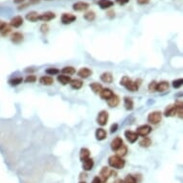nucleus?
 <instances>
[{
	"label": "nucleus",
	"instance_id": "f257e3e1",
	"mask_svg": "<svg viewBox=\"0 0 183 183\" xmlns=\"http://www.w3.org/2000/svg\"><path fill=\"white\" fill-rule=\"evenodd\" d=\"M108 166L113 170H122L126 166V160L118 154H113L108 157Z\"/></svg>",
	"mask_w": 183,
	"mask_h": 183
},
{
	"label": "nucleus",
	"instance_id": "f03ea898",
	"mask_svg": "<svg viewBox=\"0 0 183 183\" xmlns=\"http://www.w3.org/2000/svg\"><path fill=\"white\" fill-rule=\"evenodd\" d=\"M116 172L115 170L111 169V168H109V167H103L100 171V174H99V177L101 178L102 182L105 183V182H107V180L110 178L111 176H116Z\"/></svg>",
	"mask_w": 183,
	"mask_h": 183
},
{
	"label": "nucleus",
	"instance_id": "7ed1b4c3",
	"mask_svg": "<svg viewBox=\"0 0 183 183\" xmlns=\"http://www.w3.org/2000/svg\"><path fill=\"white\" fill-rule=\"evenodd\" d=\"M147 121L151 125H158L162 121V113L160 111H153L148 115Z\"/></svg>",
	"mask_w": 183,
	"mask_h": 183
},
{
	"label": "nucleus",
	"instance_id": "20e7f679",
	"mask_svg": "<svg viewBox=\"0 0 183 183\" xmlns=\"http://www.w3.org/2000/svg\"><path fill=\"white\" fill-rule=\"evenodd\" d=\"M136 132L141 137H147L152 132V126L150 125H142L136 129Z\"/></svg>",
	"mask_w": 183,
	"mask_h": 183
},
{
	"label": "nucleus",
	"instance_id": "39448f33",
	"mask_svg": "<svg viewBox=\"0 0 183 183\" xmlns=\"http://www.w3.org/2000/svg\"><path fill=\"white\" fill-rule=\"evenodd\" d=\"M76 19H77V16L75 14L70 13H64L62 14V17H61V21L64 25L71 24V23L74 22Z\"/></svg>",
	"mask_w": 183,
	"mask_h": 183
},
{
	"label": "nucleus",
	"instance_id": "423d86ee",
	"mask_svg": "<svg viewBox=\"0 0 183 183\" xmlns=\"http://www.w3.org/2000/svg\"><path fill=\"white\" fill-rule=\"evenodd\" d=\"M107 121H108V112L106 110H101L97 116V123L100 126H104L107 124Z\"/></svg>",
	"mask_w": 183,
	"mask_h": 183
},
{
	"label": "nucleus",
	"instance_id": "0eeeda50",
	"mask_svg": "<svg viewBox=\"0 0 183 183\" xmlns=\"http://www.w3.org/2000/svg\"><path fill=\"white\" fill-rule=\"evenodd\" d=\"M141 85V82L139 80H136V81H132V79L129 81V83H127L126 84V88L129 90V91H132V92H135V91H137L139 89Z\"/></svg>",
	"mask_w": 183,
	"mask_h": 183
},
{
	"label": "nucleus",
	"instance_id": "6e6552de",
	"mask_svg": "<svg viewBox=\"0 0 183 183\" xmlns=\"http://www.w3.org/2000/svg\"><path fill=\"white\" fill-rule=\"evenodd\" d=\"M125 137L127 140V142L133 144V143H135L138 140L139 135L137 134L136 132H132V131H130L129 130V131H126L125 132Z\"/></svg>",
	"mask_w": 183,
	"mask_h": 183
},
{
	"label": "nucleus",
	"instance_id": "1a4fd4ad",
	"mask_svg": "<svg viewBox=\"0 0 183 183\" xmlns=\"http://www.w3.org/2000/svg\"><path fill=\"white\" fill-rule=\"evenodd\" d=\"M54 18H56V13H53V12H45V13H42L40 14V20L43 21V22H48V21H51L53 20Z\"/></svg>",
	"mask_w": 183,
	"mask_h": 183
},
{
	"label": "nucleus",
	"instance_id": "9d476101",
	"mask_svg": "<svg viewBox=\"0 0 183 183\" xmlns=\"http://www.w3.org/2000/svg\"><path fill=\"white\" fill-rule=\"evenodd\" d=\"M89 8V4L85 1H78L73 4V10L76 12H83L86 11Z\"/></svg>",
	"mask_w": 183,
	"mask_h": 183
},
{
	"label": "nucleus",
	"instance_id": "9b49d317",
	"mask_svg": "<svg viewBox=\"0 0 183 183\" xmlns=\"http://www.w3.org/2000/svg\"><path fill=\"white\" fill-rule=\"evenodd\" d=\"M24 35L20 32H14L11 35V41L14 44H19L23 41Z\"/></svg>",
	"mask_w": 183,
	"mask_h": 183
},
{
	"label": "nucleus",
	"instance_id": "f8f14e48",
	"mask_svg": "<svg viewBox=\"0 0 183 183\" xmlns=\"http://www.w3.org/2000/svg\"><path fill=\"white\" fill-rule=\"evenodd\" d=\"M124 145V143H123V140H122V138L121 137H115L112 141H111V143H110V149L113 151V152H117L122 146Z\"/></svg>",
	"mask_w": 183,
	"mask_h": 183
},
{
	"label": "nucleus",
	"instance_id": "ddd939ff",
	"mask_svg": "<svg viewBox=\"0 0 183 183\" xmlns=\"http://www.w3.org/2000/svg\"><path fill=\"white\" fill-rule=\"evenodd\" d=\"M82 163H83L82 164V167H83V170L84 172H89V171L92 170L93 167H94V160L91 158V157H89L86 160L83 161Z\"/></svg>",
	"mask_w": 183,
	"mask_h": 183
},
{
	"label": "nucleus",
	"instance_id": "4468645a",
	"mask_svg": "<svg viewBox=\"0 0 183 183\" xmlns=\"http://www.w3.org/2000/svg\"><path fill=\"white\" fill-rule=\"evenodd\" d=\"M91 75H92V70L87 68V67H82L79 71H78V76L81 79H87L89 78Z\"/></svg>",
	"mask_w": 183,
	"mask_h": 183
},
{
	"label": "nucleus",
	"instance_id": "2eb2a0df",
	"mask_svg": "<svg viewBox=\"0 0 183 183\" xmlns=\"http://www.w3.org/2000/svg\"><path fill=\"white\" fill-rule=\"evenodd\" d=\"M10 24L13 28H19L23 24V17L20 15H16V16L13 17L10 21Z\"/></svg>",
	"mask_w": 183,
	"mask_h": 183
},
{
	"label": "nucleus",
	"instance_id": "dca6fc26",
	"mask_svg": "<svg viewBox=\"0 0 183 183\" xmlns=\"http://www.w3.org/2000/svg\"><path fill=\"white\" fill-rule=\"evenodd\" d=\"M164 116H166V117H174L176 115V107L175 105H168L166 108H165V110H164Z\"/></svg>",
	"mask_w": 183,
	"mask_h": 183
},
{
	"label": "nucleus",
	"instance_id": "f3484780",
	"mask_svg": "<svg viewBox=\"0 0 183 183\" xmlns=\"http://www.w3.org/2000/svg\"><path fill=\"white\" fill-rule=\"evenodd\" d=\"M113 95H114V93L110 88H103V90L101 91V93H100L101 98L103 100H105V101L109 100Z\"/></svg>",
	"mask_w": 183,
	"mask_h": 183
},
{
	"label": "nucleus",
	"instance_id": "a211bd4d",
	"mask_svg": "<svg viewBox=\"0 0 183 183\" xmlns=\"http://www.w3.org/2000/svg\"><path fill=\"white\" fill-rule=\"evenodd\" d=\"M107 136V133H106V131L103 127H99L97 129L96 132H95V137L98 141H104Z\"/></svg>",
	"mask_w": 183,
	"mask_h": 183
},
{
	"label": "nucleus",
	"instance_id": "6ab92c4d",
	"mask_svg": "<svg viewBox=\"0 0 183 183\" xmlns=\"http://www.w3.org/2000/svg\"><path fill=\"white\" fill-rule=\"evenodd\" d=\"M98 5L100 6L102 10H107L114 5V2L111 1V0H99Z\"/></svg>",
	"mask_w": 183,
	"mask_h": 183
},
{
	"label": "nucleus",
	"instance_id": "aec40b11",
	"mask_svg": "<svg viewBox=\"0 0 183 183\" xmlns=\"http://www.w3.org/2000/svg\"><path fill=\"white\" fill-rule=\"evenodd\" d=\"M170 87V83L167 81H161L157 83V88L156 91L157 92H165Z\"/></svg>",
	"mask_w": 183,
	"mask_h": 183
},
{
	"label": "nucleus",
	"instance_id": "412c9836",
	"mask_svg": "<svg viewBox=\"0 0 183 183\" xmlns=\"http://www.w3.org/2000/svg\"><path fill=\"white\" fill-rule=\"evenodd\" d=\"M100 78L101 81L105 83H111L113 82V76L110 72H104Z\"/></svg>",
	"mask_w": 183,
	"mask_h": 183
},
{
	"label": "nucleus",
	"instance_id": "4be33fe9",
	"mask_svg": "<svg viewBox=\"0 0 183 183\" xmlns=\"http://www.w3.org/2000/svg\"><path fill=\"white\" fill-rule=\"evenodd\" d=\"M26 19L31 22H36L38 20H40V13L35 11H32L26 14Z\"/></svg>",
	"mask_w": 183,
	"mask_h": 183
},
{
	"label": "nucleus",
	"instance_id": "5701e85b",
	"mask_svg": "<svg viewBox=\"0 0 183 183\" xmlns=\"http://www.w3.org/2000/svg\"><path fill=\"white\" fill-rule=\"evenodd\" d=\"M57 81L60 83H62V85H66V84H69L70 83L71 78H70V76H67V75H64V74H60L57 77Z\"/></svg>",
	"mask_w": 183,
	"mask_h": 183
},
{
	"label": "nucleus",
	"instance_id": "b1692460",
	"mask_svg": "<svg viewBox=\"0 0 183 183\" xmlns=\"http://www.w3.org/2000/svg\"><path fill=\"white\" fill-rule=\"evenodd\" d=\"M69 84H70L71 88L78 90V89H81V88L83 87V81L80 80V79H74V80H71V82H70Z\"/></svg>",
	"mask_w": 183,
	"mask_h": 183
},
{
	"label": "nucleus",
	"instance_id": "393cba45",
	"mask_svg": "<svg viewBox=\"0 0 183 183\" xmlns=\"http://www.w3.org/2000/svg\"><path fill=\"white\" fill-rule=\"evenodd\" d=\"M40 83L42 85H52L54 83V79L50 76H41L40 78Z\"/></svg>",
	"mask_w": 183,
	"mask_h": 183
},
{
	"label": "nucleus",
	"instance_id": "a878e982",
	"mask_svg": "<svg viewBox=\"0 0 183 183\" xmlns=\"http://www.w3.org/2000/svg\"><path fill=\"white\" fill-rule=\"evenodd\" d=\"M90 88H91V90L93 91V92L95 93V94H100L101 93V91L103 90V85L101 84V83H90Z\"/></svg>",
	"mask_w": 183,
	"mask_h": 183
},
{
	"label": "nucleus",
	"instance_id": "bb28decb",
	"mask_svg": "<svg viewBox=\"0 0 183 183\" xmlns=\"http://www.w3.org/2000/svg\"><path fill=\"white\" fill-rule=\"evenodd\" d=\"M83 18L86 20V21H88V22H92V21H94L95 20V18H96V13H95V12H93V11H87L84 14H83Z\"/></svg>",
	"mask_w": 183,
	"mask_h": 183
},
{
	"label": "nucleus",
	"instance_id": "cd10ccee",
	"mask_svg": "<svg viewBox=\"0 0 183 183\" xmlns=\"http://www.w3.org/2000/svg\"><path fill=\"white\" fill-rule=\"evenodd\" d=\"M106 102H107L108 105L110 106V107H116V106L119 105V103H120V98H119L117 95L114 94L110 99L107 100Z\"/></svg>",
	"mask_w": 183,
	"mask_h": 183
},
{
	"label": "nucleus",
	"instance_id": "c85d7f7f",
	"mask_svg": "<svg viewBox=\"0 0 183 183\" xmlns=\"http://www.w3.org/2000/svg\"><path fill=\"white\" fill-rule=\"evenodd\" d=\"M124 105H125V108L126 109V110H132V109H133L134 104H133L132 99L129 98V97H125L124 98Z\"/></svg>",
	"mask_w": 183,
	"mask_h": 183
},
{
	"label": "nucleus",
	"instance_id": "c756f323",
	"mask_svg": "<svg viewBox=\"0 0 183 183\" xmlns=\"http://www.w3.org/2000/svg\"><path fill=\"white\" fill-rule=\"evenodd\" d=\"M90 157V151L87 149V148H82L81 151H80V159L81 161H84L86 160L87 158Z\"/></svg>",
	"mask_w": 183,
	"mask_h": 183
},
{
	"label": "nucleus",
	"instance_id": "7c9ffc66",
	"mask_svg": "<svg viewBox=\"0 0 183 183\" xmlns=\"http://www.w3.org/2000/svg\"><path fill=\"white\" fill-rule=\"evenodd\" d=\"M62 73L64 75H67V76H70V75H73L76 73V69L73 67V66H64L62 69Z\"/></svg>",
	"mask_w": 183,
	"mask_h": 183
},
{
	"label": "nucleus",
	"instance_id": "2f4dec72",
	"mask_svg": "<svg viewBox=\"0 0 183 183\" xmlns=\"http://www.w3.org/2000/svg\"><path fill=\"white\" fill-rule=\"evenodd\" d=\"M139 145L141 146L142 148H149L150 146L152 145V139L150 137H143L140 140Z\"/></svg>",
	"mask_w": 183,
	"mask_h": 183
},
{
	"label": "nucleus",
	"instance_id": "473e14b6",
	"mask_svg": "<svg viewBox=\"0 0 183 183\" xmlns=\"http://www.w3.org/2000/svg\"><path fill=\"white\" fill-rule=\"evenodd\" d=\"M175 105L176 107V115L180 119H183V103L177 102L176 104H175Z\"/></svg>",
	"mask_w": 183,
	"mask_h": 183
},
{
	"label": "nucleus",
	"instance_id": "72a5a7b5",
	"mask_svg": "<svg viewBox=\"0 0 183 183\" xmlns=\"http://www.w3.org/2000/svg\"><path fill=\"white\" fill-rule=\"evenodd\" d=\"M22 82H23V78H21V77L12 78V79L9 80V83L12 86H17V85H19L20 83H22Z\"/></svg>",
	"mask_w": 183,
	"mask_h": 183
},
{
	"label": "nucleus",
	"instance_id": "f704fd0d",
	"mask_svg": "<svg viewBox=\"0 0 183 183\" xmlns=\"http://www.w3.org/2000/svg\"><path fill=\"white\" fill-rule=\"evenodd\" d=\"M124 182L125 183H139L135 175H126V177L124 178Z\"/></svg>",
	"mask_w": 183,
	"mask_h": 183
},
{
	"label": "nucleus",
	"instance_id": "c9c22d12",
	"mask_svg": "<svg viewBox=\"0 0 183 183\" xmlns=\"http://www.w3.org/2000/svg\"><path fill=\"white\" fill-rule=\"evenodd\" d=\"M45 73L49 76H55V75H58L60 73V70L56 67H49L45 70Z\"/></svg>",
	"mask_w": 183,
	"mask_h": 183
},
{
	"label": "nucleus",
	"instance_id": "e433bc0d",
	"mask_svg": "<svg viewBox=\"0 0 183 183\" xmlns=\"http://www.w3.org/2000/svg\"><path fill=\"white\" fill-rule=\"evenodd\" d=\"M172 85H173V87L175 88V89L180 88L181 86H183V78H178V79L173 81Z\"/></svg>",
	"mask_w": 183,
	"mask_h": 183
},
{
	"label": "nucleus",
	"instance_id": "4c0bfd02",
	"mask_svg": "<svg viewBox=\"0 0 183 183\" xmlns=\"http://www.w3.org/2000/svg\"><path fill=\"white\" fill-rule=\"evenodd\" d=\"M116 153H117V154H118L119 156L124 157V156H126V155L127 154V147H126V145H123L122 147H121Z\"/></svg>",
	"mask_w": 183,
	"mask_h": 183
},
{
	"label": "nucleus",
	"instance_id": "58836bf2",
	"mask_svg": "<svg viewBox=\"0 0 183 183\" xmlns=\"http://www.w3.org/2000/svg\"><path fill=\"white\" fill-rule=\"evenodd\" d=\"M24 81L26 83H34L36 81V77L35 75H28Z\"/></svg>",
	"mask_w": 183,
	"mask_h": 183
},
{
	"label": "nucleus",
	"instance_id": "ea45409f",
	"mask_svg": "<svg viewBox=\"0 0 183 183\" xmlns=\"http://www.w3.org/2000/svg\"><path fill=\"white\" fill-rule=\"evenodd\" d=\"M148 88H149V90L151 91V92H155V91H156V88H157V83L154 82V81L152 82V83H150Z\"/></svg>",
	"mask_w": 183,
	"mask_h": 183
},
{
	"label": "nucleus",
	"instance_id": "a19ab883",
	"mask_svg": "<svg viewBox=\"0 0 183 183\" xmlns=\"http://www.w3.org/2000/svg\"><path fill=\"white\" fill-rule=\"evenodd\" d=\"M11 31H12L11 27H10L9 25H7L1 32H0V34H1V35H3V36H7V35L11 33Z\"/></svg>",
	"mask_w": 183,
	"mask_h": 183
},
{
	"label": "nucleus",
	"instance_id": "79ce46f5",
	"mask_svg": "<svg viewBox=\"0 0 183 183\" xmlns=\"http://www.w3.org/2000/svg\"><path fill=\"white\" fill-rule=\"evenodd\" d=\"M48 31H49V26H48L46 23H44V24H42V25L40 26V32H41L42 34H47Z\"/></svg>",
	"mask_w": 183,
	"mask_h": 183
},
{
	"label": "nucleus",
	"instance_id": "37998d69",
	"mask_svg": "<svg viewBox=\"0 0 183 183\" xmlns=\"http://www.w3.org/2000/svg\"><path fill=\"white\" fill-rule=\"evenodd\" d=\"M117 130H118V124H112L111 125V126H110V132L111 133H113V132H117Z\"/></svg>",
	"mask_w": 183,
	"mask_h": 183
},
{
	"label": "nucleus",
	"instance_id": "c03bdc74",
	"mask_svg": "<svg viewBox=\"0 0 183 183\" xmlns=\"http://www.w3.org/2000/svg\"><path fill=\"white\" fill-rule=\"evenodd\" d=\"M115 1H116V3H117V4H119V5L123 6V5H126V3H129L130 0H115Z\"/></svg>",
	"mask_w": 183,
	"mask_h": 183
},
{
	"label": "nucleus",
	"instance_id": "a18cd8bd",
	"mask_svg": "<svg viewBox=\"0 0 183 183\" xmlns=\"http://www.w3.org/2000/svg\"><path fill=\"white\" fill-rule=\"evenodd\" d=\"M137 3L139 5H146L150 3V0H137Z\"/></svg>",
	"mask_w": 183,
	"mask_h": 183
},
{
	"label": "nucleus",
	"instance_id": "49530a36",
	"mask_svg": "<svg viewBox=\"0 0 183 183\" xmlns=\"http://www.w3.org/2000/svg\"><path fill=\"white\" fill-rule=\"evenodd\" d=\"M106 16L109 18H113V17H115V13L113 11H109L106 13Z\"/></svg>",
	"mask_w": 183,
	"mask_h": 183
},
{
	"label": "nucleus",
	"instance_id": "de8ad7c7",
	"mask_svg": "<svg viewBox=\"0 0 183 183\" xmlns=\"http://www.w3.org/2000/svg\"><path fill=\"white\" fill-rule=\"evenodd\" d=\"M91 183H103V182H102V180H101V178L99 176H95L92 179V182H91Z\"/></svg>",
	"mask_w": 183,
	"mask_h": 183
},
{
	"label": "nucleus",
	"instance_id": "09e8293b",
	"mask_svg": "<svg viewBox=\"0 0 183 183\" xmlns=\"http://www.w3.org/2000/svg\"><path fill=\"white\" fill-rule=\"evenodd\" d=\"M7 25H8V24H7L6 22H4V21H2V20H0V32H1Z\"/></svg>",
	"mask_w": 183,
	"mask_h": 183
},
{
	"label": "nucleus",
	"instance_id": "8fccbe9b",
	"mask_svg": "<svg viewBox=\"0 0 183 183\" xmlns=\"http://www.w3.org/2000/svg\"><path fill=\"white\" fill-rule=\"evenodd\" d=\"M28 5H29L28 3H24V4H21V5H20L19 7H18V8H17V9H18V10H23V9L27 8V6H28Z\"/></svg>",
	"mask_w": 183,
	"mask_h": 183
},
{
	"label": "nucleus",
	"instance_id": "3c124183",
	"mask_svg": "<svg viewBox=\"0 0 183 183\" xmlns=\"http://www.w3.org/2000/svg\"><path fill=\"white\" fill-rule=\"evenodd\" d=\"M80 175H81V176H80V179H81L80 181H84L83 178H86V174H85V173H82Z\"/></svg>",
	"mask_w": 183,
	"mask_h": 183
},
{
	"label": "nucleus",
	"instance_id": "603ef678",
	"mask_svg": "<svg viewBox=\"0 0 183 183\" xmlns=\"http://www.w3.org/2000/svg\"><path fill=\"white\" fill-rule=\"evenodd\" d=\"M40 2V0H30V4H38Z\"/></svg>",
	"mask_w": 183,
	"mask_h": 183
},
{
	"label": "nucleus",
	"instance_id": "864d4df0",
	"mask_svg": "<svg viewBox=\"0 0 183 183\" xmlns=\"http://www.w3.org/2000/svg\"><path fill=\"white\" fill-rule=\"evenodd\" d=\"M113 183H125L124 182V179H121V178H117L116 180H114Z\"/></svg>",
	"mask_w": 183,
	"mask_h": 183
},
{
	"label": "nucleus",
	"instance_id": "5fc2aeb1",
	"mask_svg": "<svg viewBox=\"0 0 183 183\" xmlns=\"http://www.w3.org/2000/svg\"><path fill=\"white\" fill-rule=\"evenodd\" d=\"M25 1V0H13V2L15 3V4H21V3H23Z\"/></svg>",
	"mask_w": 183,
	"mask_h": 183
},
{
	"label": "nucleus",
	"instance_id": "6e6d98bb",
	"mask_svg": "<svg viewBox=\"0 0 183 183\" xmlns=\"http://www.w3.org/2000/svg\"><path fill=\"white\" fill-rule=\"evenodd\" d=\"M79 183H86V182H85V181H80Z\"/></svg>",
	"mask_w": 183,
	"mask_h": 183
},
{
	"label": "nucleus",
	"instance_id": "4d7b16f0",
	"mask_svg": "<svg viewBox=\"0 0 183 183\" xmlns=\"http://www.w3.org/2000/svg\"><path fill=\"white\" fill-rule=\"evenodd\" d=\"M105 183H107V182H105Z\"/></svg>",
	"mask_w": 183,
	"mask_h": 183
},
{
	"label": "nucleus",
	"instance_id": "13d9d810",
	"mask_svg": "<svg viewBox=\"0 0 183 183\" xmlns=\"http://www.w3.org/2000/svg\"><path fill=\"white\" fill-rule=\"evenodd\" d=\"M48 1H49V0H48Z\"/></svg>",
	"mask_w": 183,
	"mask_h": 183
}]
</instances>
